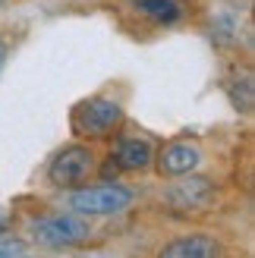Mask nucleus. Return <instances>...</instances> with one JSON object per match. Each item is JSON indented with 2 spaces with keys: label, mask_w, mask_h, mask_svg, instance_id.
Returning <instances> with one entry per match:
<instances>
[{
  "label": "nucleus",
  "mask_w": 255,
  "mask_h": 258,
  "mask_svg": "<svg viewBox=\"0 0 255 258\" xmlns=\"http://www.w3.org/2000/svg\"><path fill=\"white\" fill-rule=\"evenodd\" d=\"M120 123H123V107L110 98H92L85 104H79L73 113V129L79 136H92V139L107 136Z\"/></svg>",
  "instance_id": "f257e3e1"
},
{
  "label": "nucleus",
  "mask_w": 255,
  "mask_h": 258,
  "mask_svg": "<svg viewBox=\"0 0 255 258\" xmlns=\"http://www.w3.org/2000/svg\"><path fill=\"white\" fill-rule=\"evenodd\" d=\"M32 236L50 249H63V246H76V242L88 239V224L79 214H50V217H38L32 224Z\"/></svg>",
  "instance_id": "f03ea898"
},
{
  "label": "nucleus",
  "mask_w": 255,
  "mask_h": 258,
  "mask_svg": "<svg viewBox=\"0 0 255 258\" xmlns=\"http://www.w3.org/2000/svg\"><path fill=\"white\" fill-rule=\"evenodd\" d=\"M95 173V154L92 148L85 145H70L63 148L54 161H50V183L60 186V189H73V186H82L88 176Z\"/></svg>",
  "instance_id": "7ed1b4c3"
},
{
  "label": "nucleus",
  "mask_w": 255,
  "mask_h": 258,
  "mask_svg": "<svg viewBox=\"0 0 255 258\" xmlns=\"http://www.w3.org/2000/svg\"><path fill=\"white\" fill-rule=\"evenodd\" d=\"M133 205V192L123 186H92V189H79L73 196V208L82 217H107V214H120Z\"/></svg>",
  "instance_id": "20e7f679"
},
{
  "label": "nucleus",
  "mask_w": 255,
  "mask_h": 258,
  "mask_svg": "<svg viewBox=\"0 0 255 258\" xmlns=\"http://www.w3.org/2000/svg\"><path fill=\"white\" fill-rule=\"evenodd\" d=\"M167 205L173 211H183V214H199V211H205L211 199H214V186H211V179L205 176H189V179H180V183H173L167 189Z\"/></svg>",
  "instance_id": "39448f33"
},
{
  "label": "nucleus",
  "mask_w": 255,
  "mask_h": 258,
  "mask_svg": "<svg viewBox=\"0 0 255 258\" xmlns=\"http://www.w3.org/2000/svg\"><path fill=\"white\" fill-rule=\"evenodd\" d=\"M199 164H202V148L193 145V142H170L158 158L161 173H167V176H186Z\"/></svg>",
  "instance_id": "423d86ee"
},
{
  "label": "nucleus",
  "mask_w": 255,
  "mask_h": 258,
  "mask_svg": "<svg viewBox=\"0 0 255 258\" xmlns=\"http://www.w3.org/2000/svg\"><path fill=\"white\" fill-rule=\"evenodd\" d=\"M133 10L155 25H176L186 16L183 0H133Z\"/></svg>",
  "instance_id": "0eeeda50"
},
{
  "label": "nucleus",
  "mask_w": 255,
  "mask_h": 258,
  "mask_svg": "<svg viewBox=\"0 0 255 258\" xmlns=\"http://www.w3.org/2000/svg\"><path fill=\"white\" fill-rule=\"evenodd\" d=\"M110 161H117L120 170H145L151 164V145L148 139H139V136H126L117 142V154Z\"/></svg>",
  "instance_id": "6e6552de"
},
{
  "label": "nucleus",
  "mask_w": 255,
  "mask_h": 258,
  "mask_svg": "<svg viewBox=\"0 0 255 258\" xmlns=\"http://www.w3.org/2000/svg\"><path fill=\"white\" fill-rule=\"evenodd\" d=\"M218 252L221 246L211 236H180L176 242L161 249V255H167V258H211Z\"/></svg>",
  "instance_id": "1a4fd4ad"
},
{
  "label": "nucleus",
  "mask_w": 255,
  "mask_h": 258,
  "mask_svg": "<svg viewBox=\"0 0 255 258\" xmlns=\"http://www.w3.org/2000/svg\"><path fill=\"white\" fill-rule=\"evenodd\" d=\"M227 95H230V101H233L236 110L249 113V110H252V76L243 73V82H239V79L230 82V85H227Z\"/></svg>",
  "instance_id": "9d476101"
},
{
  "label": "nucleus",
  "mask_w": 255,
  "mask_h": 258,
  "mask_svg": "<svg viewBox=\"0 0 255 258\" xmlns=\"http://www.w3.org/2000/svg\"><path fill=\"white\" fill-rule=\"evenodd\" d=\"M29 252V246L19 239H7V242H0V258H10V255H25Z\"/></svg>",
  "instance_id": "9b49d317"
},
{
  "label": "nucleus",
  "mask_w": 255,
  "mask_h": 258,
  "mask_svg": "<svg viewBox=\"0 0 255 258\" xmlns=\"http://www.w3.org/2000/svg\"><path fill=\"white\" fill-rule=\"evenodd\" d=\"M4 63H7V44L0 41V70H4Z\"/></svg>",
  "instance_id": "f8f14e48"
},
{
  "label": "nucleus",
  "mask_w": 255,
  "mask_h": 258,
  "mask_svg": "<svg viewBox=\"0 0 255 258\" xmlns=\"http://www.w3.org/2000/svg\"><path fill=\"white\" fill-rule=\"evenodd\" d=\"M4 227H7V214H4V211H0V230H4Z\"/></svg>",
  "instance_id": "ddd939ff"
},
{
  "label": "nucleus",
  "mask_w": 255,
  "mask_h": 258,
  "mask_svg": "<svg viewBox=\"0 0 255 258\" xmlns=\"http://www.w3.org/2000/svg\"><path fill=\"white\" fill-rule=\"evenodd\" d=\"M0 4H4V0H0Z\"/></svg>",
  "instance_id": "4468645a"
}]
</instances>
